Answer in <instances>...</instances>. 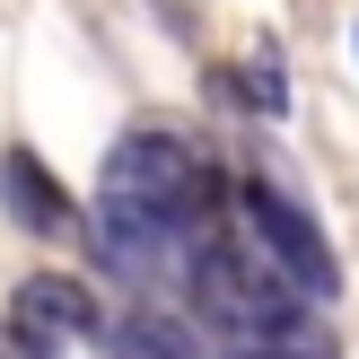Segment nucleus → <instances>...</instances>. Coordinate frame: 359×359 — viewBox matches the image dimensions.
<instances>
[{
    "label": "nucleus",
    "mask_w": 359,
    "mask_h": 359,
    "mask_svg": "<svg viewBox=\"0 0 359 359\" xmlns=\"http://www.w3.org/2000/svg\"><path fill=\"white\" fill-rule=\"evenodd\" d=\"M237 97L255 105L263 123H280V114H290V79H280V44H255V53L237 62Z\"/></svg>",
    "instance_id": "7"
},
{
    "label": "nucleus",
    "mask_w": 359,
    "mask_h": 359,
    "mask_svg": "<svg viewBox=\"0 0 359 359\" xmlns=\"http://www.w3.org/2000/svg\"><path fill=\"white\" fill-rule=\"evenodd\" d=\"M237 219H245V237L272 255V272L290 280L307 307H333V298H342V255H333L325 219L307 210V193H298V184H280L272 167H245V184H237Z\"/></svg>",
    "instance_id": "2"
},
{
    "label": "nucleus",
    "mask_w": 359,
    "mask_h": 359,
    "mask_svg": "<svg viewBox=\"0 0 359 359\" xmlns=\"http://www.w3.org/2000/svg\"><path fill=\"white\" fill-rule=\"evenodd\" d=\"M219 359H342L333 351V333L325 325H280V333H245V342H219Z\"/></svg>",
    "instance_id": "6"
},
{
    "label": "nucleus",
    "mask_w": 359,
    "mask_h": 359,
    "mask_svg": "<svg viewBox=\"0 0 359 359\" xmlns=\"http://www.w3.org/2000/svg\"><path fill=\"white\" fill-rule=\"evenodd\" d=\"M97 298H88V280L70 272H27L9 290V307H0V351L9 359H70L79 342H97Z\"/></svg>",
    "instance_id": "3"
},
{
    "label": "nucleus",
    "mask_w": 359,
    "mask_h": 359,
    "mask_svg": "<svg viewBox=\"0 0 359 359\" xmlns=\"http://www.w3.org/2000/svg\"><path fill=\"white\" fill-rule=\"evenodd\" d=\"M184 307H193V325H202V333L245 342V333H280V325H298V316H307V298L272 272V255H263V245L245 255L237 237H219V228H210L202 255H193V272H184Z\"/></svg>",
    "instance_id": "1"
},
{
    "label": "nucleus",
    "mask_w": 359,
    "mask_h": 359,
    "mask_svg": "<svg viewBox=\"0 0 359 359\" xmlns=\"http://www.w3.org/2000/svg\"><path fill=\"white\" fill-rule=\"evenodd\" d=\"M351 44H359V35H351Z\"/></svg>",
    "instance_id": "8"
},
{
    "label": "nucleus",
    "mask_w": 359,
    "mask_h": 359,
    "mask_svg": "<svg viewBox=\"0 0 359 359\" xmlns=\"http://www.w3.org/2000/svg\"><path fill=\"white\" fill-rule=\"evenodd\" d=\"M97 342L105 359H202V325H184L167 298H132L123 316L97 325Z\"/></svg>",
    "instance_id": "5"
},
{
    "label": "nucleus",
    "mask_w": 359,
    "mask_h": 359,
    "mask_svg": "<svg viewBox=\"0 0 359 359\" xmlns=\"http://www.w3.org/2000/svg\"><path fill=\"white\" fill-rule=\"evenodd\" d=\"M0 210H9V228H27V237H88V210L70 202V184L44 167L35 149H0Z\"/></svg>",
    "instance_id": "4"
}]
</instances>
